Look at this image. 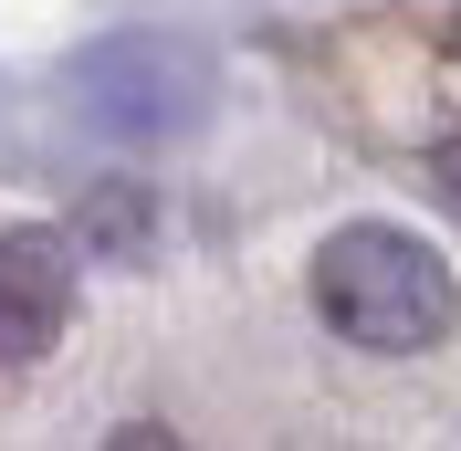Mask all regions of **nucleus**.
<instances>
[{
	"instance_id": "1",
	"label": "nucleus",
	"mask_w": 461,
	"mask_h": 451,
	"mask_svg": "<svg viewBox=\"0 0 461 451\" xmlns=\"http://www.w3.org/2000/svg\"><path fill=\"white\" fill-rule=\"evenodd\" d=\"M304 283H315V315L346 346H367V357H420V346L451 336V315H461V283H451V262H440V242H420V231H399V221L325 231Z\"/></svg>"
},
{
	"instance_id": "2",
	"label": "nucleus",
	"mask_w": 461,
	"mask_h": 451,
	"mask_svg": "<svg viewBox=\"0 0 461 451\" xmlns=\"http://www.w3.org/2000/svg\"><path fill=\"white\" fill-rule=\"evenodd\" d=\"M74 326V242L53 221L0 231V367H42Z\"/></svg>"
},
{
	"instance_id": "3",
	"label": "nucleus",
	"mask_w": 461,
	"mask_h": 451,
	"mask_svg": "<svg viewBox=\"0 0 461 451\" xmlns=\"http://www.w3.org/2000/svg\"><path fill=\"white\" fill-rule=\"evenodd\" d=\"M105 451H189V441H178V430H158V420H126Z\"/></svg>"
}]
</instances>
